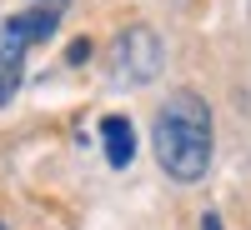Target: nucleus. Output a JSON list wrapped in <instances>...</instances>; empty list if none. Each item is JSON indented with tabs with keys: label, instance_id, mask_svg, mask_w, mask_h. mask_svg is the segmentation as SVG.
Instances as JSON below:
<instances>
[{
	"label": "nucleus",
	"instance_id": "4",
	"mask_svg": "<svg viewBox=\"0 0 251 230\" xmlns=\"http://www.w3.org/2000/svg\"><path fill=\"white\" fill-rule=\"evenodd\" d=\"M100 145H106V160L111 170H126V165L136 160V130L126 115H106L100 120Z\"/></svg>",
	"mask_w": 251,
	"mask_h": 230
},
{
	"label": "nucleus",
	"instance_id": "2",
	"mask_svg": "<svg viewBox=\"0 0 251 230\" xmlns=\"http://www.w3.org/2000/svg\"><path fill=\"white\" fill-rule=\"evenodd\" d=\"M50 35H55V10H46V5L20 10L0 25V105H10L20 80H25V50Z\"/></svg>",
	"mask_w": 251,
	"mask_h": 230
},
{
	"label": "nucleus",
	"instance_id": "3",
	"mask_svg": "<svg viewBox=\"0 0 251 230\" xmlns=\"http://www.w3.org/2000/svg\"><path fill=\"white\" fill-rule=\"evenodd\" d=\"M111 70L116 85H151L161 70V40L151 25H131L111 40Z\"/></svg>",
	"mask_w": 251,
	"mask_h": 230
},
{
	"label": "nucleus",
	"instance_id": "7",
	"mask_svg": "<svg viewBox=\"0 0 251 230\" xmlns=\"http://www.w3.org/2000/svg\"><path fill=\"white\" fill-rule=\"evenodd\" d=\"M0 230H5V225H0Z\"/></svg>",
	"mask_w": 251,
	"mask_h": 230
},
{
	"label": "nucleus",
	"instance_id": "6",
	"mask_svg": "<svg viewBox=\"0 0 251 230\" xmlns=\"http://www.w3.org/2000/svg\"><path fill=\"white\" fill-rule=\"evenodd\" d=\"M35 5H46V10H55V15H60V10L71 5V0H35Z\"/></svg>",
	"mask_w": 251,
	"mask_h": 230
},
{
	"label": "nucleus",
	"instance_id": "5",
	"mask_svg": "<svg viewBox=\"0 0 251 230\" xmlns=\"http://www.w3.org/2000/svg\"><path fill=\"white\" fill-rule=\"evenodd\" d=\"M201 230H226V225H221V215H216V210H206V215H201Z\"/></svg>",
	"mask_w": 251,
	"mask_h": 230
},
{
	"label": "nucleus",
	"instance_id": "1",
	"mask_svg": "<svg viewBox=\"0 0 251 230\" xmlns=\"http://www.w3.org/2000/svg\"><path fill=\"white\" fill-rule=\"evenodd\" d=\"M151 145L171 180H201L211 165V105L196 90H176L151 125Z\"/></svg>",
	"mask_w": 251,
	"mask_h": 230
}]
</instances>
